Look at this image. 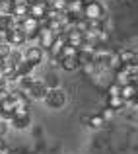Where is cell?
<instances>
[{"label":"cell","instance_id":"23","mask_svg":"<svg viewBox=\"0 0 138 154\" xmlns=\"http://www.w3.org/2000/svg\"><path fill=\"white\" fill-rule=\"evenodd\" d=\"M113 96H121V86L117 82H113V84L107 86V98H113Z\"/></svg>","mask_w":138,"mask_h":154},{"label":"cell","instance_id":"21","mask_svg":"<svg viewBox=\"0 0 138 154\" xmlns=\"http://www.w3.org/2000/svg\"><path fill=\"white\" fill-rule=\"evenodd\" d=\"M88 125H90V127H93V129H101V127L105 125V119H103L101 115H92V117H90V123H88Z\"/></svg>","mask_w":138,"mask_h":154},{"label":"cell","instance_id":"15","mask_svg":"<svg viewBox=\"0 0 138 154\" xmlns=\"http://www.w3.org/2000/svg\"><path fill=\"white\" fill-rule=\"evenodd\" d=\"M115 82L119 84V86H127V84L132 82V76L128 74L124 68H119V70H115Z\"/></svg>","mask_w":138,"mask_h":154},{"label":"cell","instance_id":"14","mask_svg":"<svg viewBox=\"0 0 138 154\" xmlns=\"http://www.w3.org/2000/svg\"><path fill=\"white\" fill-rule=\"evenodd\" d=\"M119 59H121V63H123V66H124V64H132V63H138V55H136L134 51H130V49L119 51Z\"/></svg>","mask_w":138,"mask_h":154},{"label":"cell","instance_id":"2","mask_svg":"<svg viewBox=\"0 0 138 154\" xmlns=\"http://www.w3.org/2000/svg\"><path fill=\"white\" fill-rule=\"evenodd\" d=\"M82 16L86 20H103V6L99 2H95V0H88L84 4Z\"/></svg>","mask_w":138,"mask_h":154},{"label":"cell","instance_id":"18","mask_svg":"<svg viewBox=\"0 0 138 154\" xmlns=\"http://www.w3.org/2000/svg\"><path fill=\"white\" fill-rule=\"evenodd\" d=\"M14 2L12 0H0V16H12Z\"/></svg>","mask_w":138,"mask_h":154},{"label":"cell","instance_id":"1","mask_svg":"<svg viewBox=\"0 0 138 154\" xmlns=\"http://www.w3.org/2000/svg\"><path fill=\"white\" fill-rule=\"evenodd\" d=\"M20 29L26 33L27 39H37V33L41 29V20L33 18V16H26L23 20H20Z\"/></svg>","mask_w":138,"mask_h":154},{"label":"cell","instance_id":"3","mask_svg":"<svg viewBox=\"0 0 138 154\" xmlns=\"http://www.w3.org/2000/svg\"><path fill=\"white\" fill-rule=\"evenodd\" d=\"M29 123H31L29 109L27 107H16L14 115H12V125H14L16 129H26Z\"/></svg>","mask_w":138,"mask_h":154},{"label":"cell","instance_id":"20","mask_svg":"<svg viewBox=\"0 0 138 154\" xmlns=\"http://www.w3.org/2000/svg\"><path fill=\"white\" fill-rule=\"evenodd\" d=\"M64 57H78V47H72L66 43L62 47V53H60V59H64Z\"/></svg>","mask_w":138,"mask_h":154},{"label":"cell","instance_id":"26","mask_svg":"<svg viewBox=\"0 0 138 154\" xmlns=\"http://www.w3.org/2000/svg\"><path fill=\"white\" fill-rule=\"evenodd\" d=\"M45 4H47V6H49V8H51V6H52V4H55V0H45Z\"/></svg>","mask_w":138,"mask_h":154},{"label":"cell","instance_id":"10","mask_svg":"<svg viewBox=\"0 0 138 154\" xmlns=\"http://www.w3.org/2000/svg\"><path fill=\"white\" fill-rule=\"evenodd\" d=\"M47 10H49V6L45 4V0H37V2L29 4V16H33V18H37V20L45 18Z\"/></svg>","mask_w":138,"mask_h":154},{"label":"cell","instance_id":"16","mask_svg":"<svg viewBox=\"0 0 138 154\" xmlns=\"http://www.w3.org/2000/svg\"><path fill=\"white\" fill-rule=\"evenodd\" d=\"M60 66H62L64 70H68V72L76 70V68L80 66L78 57H64V59H60Z\"/></svg>","mask_w":138,"mask_h":154},{"label":"cell","instance_id":"5","mask_svg":"<svg viewBox=\"0 0 138 154\" xmlns=\"http://www.w3.org/2000/svg\"><path fill=\"white\" fill-rule=\"evenodd\" d=\"M45 102H47L49 107L58 109V107H62V105L66 103V94H64L60 88H52V90H49V92H47Z\"/></svg>","mask_w":138,"mask_h":154},{"label":"cell","instance_id":"19","mask_svg":"<svg viewBox=\"0 0 138 154\" xmlns=\"http://www.w3.org/2000/svg\"><path fill=\"white\" fill-rule=\"evenodd\" d=\"M109 68H113V70L123 68V63H121V59H119V53H111V57H109Z\"/></svg>","mask_w":138,"mask_h":154},{"label":"cell","instance_id":"27","mask_svg":"<svg viewBox=\"0 0 138 154\" xmlns=\"http://www.w3.org/2000/svg\"><path fill=\"white\" fill-rule=\"evenodd\" d=\"M26 2H27V4H33V2H37V0H26Z\"/></svg>","mask_w":138,"mask_h":154},{"label":"cell","instance_id":"7","mask_svg":"<svg viewBox=\"0 0 138 154\" xmlns=\"http://www.w3.org/2000/svg\"><path fill=\"white\" fill-rule=\"evenodd\" d=\"M55 37L56 35L52 33L49 27H41L39 29V33H37V41H39V47H43L45 51H49V47L52 45V41H55Z\"/></svg>","mask_w":138,"mask_h":154},{"label":"cell","instance_id":"22","mask_svg":"<svg viewBox=\"0 0 138 154\" xmlns=\"http://www.w3.org/2000/svg\"><path fill=\"white\" fill-rule=\"evenodd\" d=\"M10 53H12V47L8 45L6 41H0V59H8V57H10Z\"/></svg>","mask_w":138,"mask_h":154},{"label":"cell","instance_id":"8","mask_svg":"<svg viewBox=\"0 0 138 154\" xmlns=\"http://www.w3.org/2000/svg\"><path fill=\"white\" fill-rule=\"evenodd\" d=\"M66 45V35L60 33L55 37V41H52V45L49 47V55H51V59H58L60 60V53H62V47Z\"/></svg>","mask_w":138,"mask_h":154},{"label":"cell","instance_id":"4","mask_svg":"<svg viewBox=\"0 0 138 154\" xmlns=\"http://www.w3.org/2000/svg\"><path fill=\"white\" fill-rule=\"evenodd\" d=\"M49 88L45 86V82H41V80H33V82L27 86V90H23V94L29 96L31 100H45Z\"/></svg>","mask_w":138,"mask_h":154},{"label":"cell","instance_id":"24","mask_svg":"<svg viewBox=\"0 0 138 154\" xmlns=\"http://www.w3.org/2000/svg\"><path fill=\"white\" fill-rule=\"evenodd\" d=\"M43 82H45V86L49 88V90H52V88H56V76L55 74H51V76H47V80H43Z\"/></svg>","mask_w":138,"mask_h":154},{"label":"cell","instance_id":"11","mask_svg":"<svg viewBox=\"0 0 138 154\" xmlns=\"http://www.w3.org/2000/svg\"><path fill=\"white\" fill-rule=\"evenodd\" d=\"M64 35H66V43L68 45H72V47H80L84 43V33L82 31H78V29H68V31H64Z\"/></svg>","mask_w":138,"mask_h":154},{"label":"cell","instance_id":"13","mask_svg":"<svg viewBox=\"0 0 138 154\" xmlns=\"http://www.w3.org/2000/svg\"><path fill=\"white\" fill-rule=\"evenodd\" d=\"M12 16H14L16 20H23L26 16H29V4H27V2H23V4H14Z\"/></svg>","mask_w":138,"mask_h":154},{"label":"cell","instance_id":"17","mask_svg":"<svg viewBox=\"0 0 138 154\" xmlns=\"http://www.w3.org/2000/svg\"><path fill=\"white\" fill-rule=\"evenodd\" d=\"M124 105H127V102H124L121 96H113V98H107V107L113 109V111H119V109H123Z\"/></svg>","mask_w":138,"mask_h":154},{"label":"cell","instance_id":"12","mask_svg":"<svg viewBox=\"0 0 138 154\" xmlns=\"http://www.w3.org/2000/svg\"><path fill=\"white\" fill-rule=\"evenodd\" d=\"M136 96H138V86H136V84H127V86H121V98H123L124 100V102H130V100L132 98H136Z\"/></svg>","mask_w":138,"mask_h":154},{"label":"cell","instance_id":"6","mask_svg":"<svg viewBox=\"0 0 138 154\" xmlns=\"http://www.w3.org/2000/svg\"><path fill=\"white\" fill-rule=\"evenodd\" d=\"M4 37H6V43H8V45H10V47H22L23 43L27 41L26 33H23V31L20 29V27H16V29L8 31V33L4 35Z\"/></svg>","mask_w":138,"mask_h":154},{"label":"cell","instance_id":"25","mask_svg":"<svg viewBox=\"0 0 138 154\" xmlns=\"http://www.w3.org/2000/svg\"><path fill=\"white\" fill-rule=\"evenodd\" d=\"M99 115L103 117L105 121H107V119H111V117L115 115V111H113V109H109V107H105V109H103V113H99Z\"/></svg>","mask_w":138,"mask_h":154},{"label":"cell","instance_id":"9","mask_svg":"<svg viewBox=\"0 0 138 154\" xmlns=\"http://www.w3.org/2000/svg\"><path fill=\"white\" fill-rule=\"evenodd\" d=\"M23 59H26L27 63H31L33 66H37L43 60V49L41 47H29V49L23 53Z\"/></svg>","mask_w":138,"mask_h":154}]
</instances>
